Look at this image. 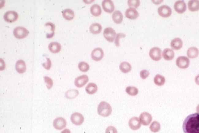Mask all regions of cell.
<instances>
[{"mask_svg": "<svg viewBox=\"0 0 199 133\" xmlns=\"http://www.w3.org/2000/svg\"><path fill=\"white\" fill-rule=\"evenodd\" d=\"M199 53V50L196 47H191L187 51V56L188 57L191 59H194L197 57Z\"/></svg>", "mask_w": 199, "mask_h": 133, "instance_id": "d4e9b609", "label": "cell"}, {"mask_svg": "<svg viewBox=\"0 0 199 133\" xmlns=\"http://www.w3.org/2000/svg\"><path fill=\"white\" fill-rule=\"evenodd\" d=\"M195 82L197 85H199V75H198L195 78Z\"/></svg>", "mask_w": 199, "mask_h": 133, "instance_id": "60d3db41", "label": "cell"}, {"mask_svg": "<svg viewBox=\"0 0 199 133\" xmlns=\"http://www.w3.org/2000/svg\"><path fill=\"white\" fill-rule=\"evenodd\" d=\"M182 45L183 42L182 40L178 37L173 39L170 42L171 49L174 50H179L181 49L182 48Z\"/></svg>", "mask_w": 199, "mask_h": 133, "instance_id": "ac0fdd59", "label": "cell"}, {"mask_svg": "<svg viewBox=\"0 0 199 133\" xmlns=\"http://www.w3.org/2000/svg\"><path fill=\"white\" fill-rule=\"evenodd\" d=\"M163 1H159V0H157L156 1H152V2L155 3V4L159 5V3H162Z\"/></svg>", "mask_w": 199, "mask_h": 133, "instance_id": "7bdbcfd3", "label": "cell"}, {"mask_svg": "<svg viewBox=\"0 0 199 133\" xmlns=\"http://www.w3.org/2000/svg\"><path fill=\"white\" fill-rule=\"evenodd\" d=\"M149 55L152 60L158 61L162 59V50L158 47H153L149 51Z\"/></svg>", "mask_w": 199, "mask_h": 133, "instance_id": "8992f818", "label": "cell"}, {"mask_svg": "<svg viewBox=\"0 0 199 133\" xmlns=\"http://www.w3.org/2000/svg\"><path fill=\"white\" fill-rule=\"evenodd\" d=\"M112 107L110 104L105 101H102L98 107V113L103 117H107L111 114Z\"/></svg>", "mask_w": 199, "mask_h": 133, "instance_id": "7a4b0ae2", "label": "cell"}, {"mask_svg": "<svg viewBox=\"0 0 199 133\" xmlns=\"http://www.w3.org/2000/svg\"><path fill=\"white\" fill-rule=\"evenodd\" d=\"M155 84L159 86L163 85L166 83V79L161 75L157 74L154 78Z\"/></svg>", "mask_w": 199, "mask_h": 133, "instance_id": "f546056e", "label": "cell"}, {"mask_svg": "<svg viewBox=\"0 0 199 133\" xmlns=\"http://www.w3.org/2000/svg\"><path fill=\"white\" fill-rule=\"evenodd\" d=\"M61 133H71V131L68 129H64V130H63Z\"/></svg>", "mask_w": 199, "mask_h": 133, "instance_id": "b9f144b4", "label": "cell"}, {"mask_svg": "<svg viewBox=\"0 0 199 133\" xmlns=\"http://www.w3.org/2000/svg\"><path fill=\"white\" fill-rule=\"evenodd\" d=\"M44 80L45 83H46V86L48 87V89L52 88L53 85V82L52 80V79L50 78V77H48V76H44Z\"/></svg>", "mask_w": 199, "mask_h": 133, "instance_id": "d590c367", "label": "cell"}, {"mask_svg": "<svg viewBox=\"0 0 199 133\" xmlns=\"http://www.w3.org/2000/svg\"><path fill=\"white\" fill-rule=\"evenodd\" d=\"M174 9L177 13L182 14L186 11L187 5L183 0L177 1L174 3Z\"/></svg>", "mask_w": 199, "mask_h": 133, "instance_id": "8fae6325", "label": "cell"}, {"mask_svg": "<svg viewBox=\"0 0 199 133\" xmlns=\"http://www.w3.org/2000/svg\"><path fill=\"white\" fill-rule=\"evenodd\" d=\"M102 30V27L100 24L98 23H95L91 24L90 27V31L93 34H99L101 32Z\"/></svg>", "mask_w": 199, "mask_h": 133, "instance_id": "cb8c5ba5", "label": "cell"}, {"mask_svg": "<svg viewBox=\"0 0 199 133\" xmlns=\"http://www.w3.org/2000/svg\"><path fill=\"white\" fill-rule=\"evenodd\" d=\"M71 120L74 125L79 126L84 122V118L83 115L78 112H75L71 115Z\"/></svg>", "mask_w": 199, "mask_h": 133, "instance_id": "9c48e42d", "label": "cell"}, {"mask_svg": "<svg viewBox=\"0 0 199 133\" xmlns=\"http://www.w3.org/2000/svg\"><path fill=\"white\" fill-rule=\"evenodd\" d=\"M139 14L134 8H129L125 11V16L130 19H136L138 18Z\"/></svg>", "mask_w": 199, "mask_h": 133, "instance_id": "2e32d148", "label": "cell"}, {"mask_svg": "<svg viewBox=\"0 0 199 133\" xmlns=\"http://www.w3.org/2000/svg\"><path fill=\"white\" fill-rule=\"evenodd\" d=\"M90 12L91 14L94 16H99L102 13V10L99 5L94 4L90 7Z\"/></svg>", "mask_w": 199, "mask_h": 133, "instance_id": "4316f807", "label": "cell"}, {"mask_svg": "<svg viewBox=\"0 0 199 133\" xmlns=\"http://www.w3.org/2000/svg\"><path fill=\"white\" fill-rule=\"evenodd\" d=\"M175 63L180 69H186L189 66V60L187 57H178L176 60Z\"/></svg>", "mask_w": 199, "mask_h": 133, "instance_id": "5b68a950", "label": "cell"}, {"mask_svg": "<svg viewBox=\"0 0 199 133\" xmlns=\"http://www.w3.org/2000/svg\"><path fill=\"white\" fill-rule=\"evenodd\" d=\"M112 19L115 23L120 24L123 21V16L121 12L119 10H116L113 12L112 14Z\"/></svg>", "mask_w": 199, "mask_h": 133, "instance_id": "7402d4cb", "label": "cell"}, {"mask_svg": "<svg viewBox=\"0 0 199 133\" xmlns=\"http://www.w3.org/2000/svg\"><path fill=\"white\" fill-rule=\"evenodd\" d=\"M46 60L47 61H46V63L42 64V65L45 69L46 70H49L52 67V62H51L50 59L48 57H46Z\"/></svg>", "mask_w": 199, "mask_h": 133, "instance_id": "f35d334b", "label": "cell"}, {"mask_svg": "<svg viewBox=\"0 0 199 133\" xmlns=\"http://www.w3.org/2000/svg\"><path fill=\"white\" fill-rule=\"evenodd\" d=\"M128 5L129 6L130 8H136L139 7L140 4L139 0H129L128 1Z\"/></svg>", "mask_w": 199, "mask_h": 133, "instance_id": "e575fe53", "label": "cell"}, {"mask_svg": "<svg viewBox=\"0 0 199 133\" xmlns=\"http://www.w3.org/2000/svg\"><path fill=\"white\" fill-rule=\"evenodd\" d=\"M160 124L157 121H154L152 123L151 126L149 127V129L152 133H157L160 131Z\"/></svg>", "mask_w": 199, "mask_h": 133, "instance_id": "1f68e13d", "label": "cell"}, {"mask_svg": "<svg viewBox=\"0 0 199 133\" xmlns=\"http://www.w3.org/2000/svg\"><path fill=\"white\" fill-rule=\"evenodd\" d=\"M15 68L18 73L20 74L24 73L26 69V65L24 61L22 60H18L16 63Z\"/></svg>", "mask_w": 199, "mask_h": 133, "instance_id": "ffe728a7", "label": "cell"}, {"mask_svg": "<svg viewBox=\"0 0 199 133\" xmlns=\"http://www.w3.org/2000/svg\"><path fill=\"white\" fill-rule=\"evenodd\" d=\"M98 90V86L94 83H90L86 87V91L88 94H93Z\"/></svg>", "mask_w": 199, "mask_h": 133, "instance_id": "83f0119b", "label": "cell"}, {"mask_svg": "<svg viewBox=\"0 0 199 133\" xmlns=\"http://www.w3.org/2000/svg\"><path fill=\"white\" fill-rule=\"evenodd\" d=\"M78 95V91L77 90H70L67 91L65 97L68 99H74Z\"/></svg>", "mask_w": 199, "mask_h": 133, "instance_id": "d6a6232c", "label": "cell"}, {"mask_svg": "<svg viewBox=\"0 0 199 133\" xmlns=\"http://www.w3.org/2000/svg\"><path fill=\"white\" fill-rule=\"evenodd\" d=\"M104 57V52L101 48H96L92 51L91 57L95 61H99L103 59Z\"/></svg>", "mask_w": 199, "mask_h": 133, "instance_id": "4fadbf2b", "label": "cell"}, {"mask_svg": "<svg viewBox=\"0 0 199 133\" xmlns=\"http://www.w3.org/2000/svg\"><path fill=\"white\" fill-rule=\"evenodd\" d=\"M149 75V72L147 70H143L140 72V76L142 79H145Z\"/></svg>", "mask_w": 199, "mask_h": 133, "instance_id": "74e56055", "label": "cell"}, {"mask_svg": "<svg viewBox=\"0 0 199 133\" xmlns=\"http://www.w3.org/2000/svg\"><path fill=\"white\" fill-rule=\"evenodd\" d=\"M129 126L132 130H137L141 127V123L139 118L133 116L130 119L129 123Z\"/></svg>", "mask_w": 199, "mask_h": 133, "instance_id": "9a60e30c", "label": "cell"}, {"mask_svg": "<svg viewBox=\"0 0 199 133\" xmlns=\"http://www.w3.org/2000/svg\"><path fill=\"white\" fill-rule=\"evenodd\" d=\"M182 129L184 133H199V114L188 115L184 120Z\"/></svg>", "mask_w": 199, "mask_h": 133, "instance_id": "6da1fadb", "label": "cell"}, {"mask_svg": "<svg viewBox=\"0 0 199 133\" xmlns=\"http://www.w3.org/2000/svg\"><path fill=\"white\" fill-rule=\"evenodd\" d=\"M53 127L56 130H61L62 129H64L67 125V122L66 119L63 118H57L54 119L53 123Z\"/></svg>", "mask_w": 199, "mask_h": 133, "instance_id": "5bb4252c", "label": "cell"}, {"mask_svg": "<svg viewBox=\"0 0 199 133\" xmlns=\"http://www.w3.org/2000/svg\"><path fill=\"white\" fill-rule=\"evenodd\" d=\"M106 133H118V132L116 127L111 126L106 129Z\"/></svg>", "mask_w": 199, "mask_h": 133, "instance_id": "ab89813d", "label": "cell"}, {"mask_svg": "<svg viewBox=\"0 0 199 133\" xmlns=\"http://www.w3.org/2000/svg\"><path fill=\"white\" fill-rule=\"evenodd\" d=\"M119 69L122 73H127L131 71L132 67L131 65L127 62H123L120 64Z\"/></svg>", "mask_w": 199, "mask_h": 133, "instance_id": "484cf974", "label": "cell"}, {"mask_svg": "<svg viewBox=\"0 0 199 133\" xmlns=\"http://www.w3.org/2000/svg\"><path fill=\"white\" fill-rule=\"evenodd\" d=\"M125 34L122 33H120L117 34L115 40V44L117 46H120V42H119V40L120 38H122V37H125Z\"/></svg>", "mask_w": 199, "mask_h": 133, "instance_id": "8d00e7d4", "label": "cell"}, {"mask_svg": "<svg viewBox=\"0 0 199 133\" xmlns=\"http://www.w3.org/2000/svg\"><path fill=\"white\" fill-rule=\"evenodd\" d=\"M139 119L142 125L147 126L150 125L152 120L151 115L147 112H144L141 113L139 116Z\"/></svg>", "mask_w": 199, "mask_h": 133, "instance_id": "52a82bcc", "label": "cell"}, {"mask_svg": "<svg viewBox=\"0 0 199 133\" xmlns=\"http://www.w3.org/2000/svg\"><path fill=\"white\" fill-rule=\"evenodd\" d=\"M29 31L26 28L23 27L19 26L16 27L13 30V34L16 38L22 39L28 35Z\"/></svg>", "mask_w": 199, "mask_h": 133, "instance_id": "3957f363", "label": "cell"}, {"mask_svg": "<svg viewBox=\"0 0 199 133\" xmlns=\"http://www.w3.org/2000/svg\"><path fill=\"white\" fill-rule=\"evenodd\" d=\"M18 18V13L13 11H9L5 13L4 15V19L8 22H14L16 21Z\"/></svg>", "mask_w": 199, "mask_h": 133, "instance_id": "30bf717a", "label": "cell"}, {"mask_svg": "<svg viewBox=\"0 0 199 133\" xmlns=\"http://www.w3.org/2000/svg\"><path fill=\"white\" fill-rule=\"evenodd\" d=\"M49 50L52 53H58L61 49L60 44L57 42H50L48 45Z\"/></svg>", "mask_w": 199, "mask_h": 133, "instance_id": "44dd1931", "label": "cell"}, {"mask_svg": "<svg viewBox=\"0 0 199 133\" xmlns=\"http://www.w3.org/2000/svg\"><path fill=\"white\" fill-rule=\"evenodd\" d=\"M158 13L162 17H170L172 13V10L170 7L167 5H163L158 8Z\"/></svg>", "mask_w": 199, "mask_h": 133, "instance_id": "ba28073f", "label": "cell"}, {"mask_svg": "<svg viewBox=\"0 0 199 133\" xmlns=\"http://www.w3.org/2000/svg\"><path fill=\"white\" fill-rule=\"evenodd\" d=\"M63 16L67 20H71L75 17V13L71 9H66L63 12Z\"/></svg>", "mask_w": 199, "mask_h": 133, "instance_id": "f1b7e54d", "label": "cell"}, {"mask_svg": "<svg viewBox=\"0 0 199 133\" xmlns=\"http://www.w3.org/2000/svg\"><path fill=\"white\" fill-rule=\"evenodd\" d=\"M103 35L107 41L109 42H113L115 39L116 33L113 28L111 27H107L104 30Z\"/></svg>", "mask_w": 199, "mask_h": 133, "instance_id": "277c9868", "label": "cell"}, {"mask_svg": "<svg viewBox=\"0 0 199 133\" xmlns=\"http://www.w3.org/2000/svg\"><path fill=\"white\" fill-rule=\"evenodd\" d=\"M78 69L82 72H86L90 69L89 65L85 62H81L78 65Z\"/></svg>", "mask_w": 199, "mask_h": 133, "instance_id": "836d02e7", "label": "cell"}, {"mask_svg": "<svg viewBox=\"0 0 199 133\" xmlns=\"http://www.w3.org/2000/svg\"><path fill=\"white\" fill-rule=\"evenodd\" d=\"M196 111L197 112V113L199 114V104H198V105H197V107Z\"/></svg>", "mask_w": 199, "mask_h": 133, "instance_id": "ee69618b", "label": "cell"}, {"mask_svg": "<svg viewBox=\"0 0 199 133\" xmlns=\"http://www.w3.org/2000/svg\"><path fill=\"white\" fill-rule=\"evenodd\" d=\"M126 92L128 95L134 96L137 95L138 93V89L136 87L134 86H128L126 87L125 90Z\"/></svg>", "mask_w": 199, "mask_h": 133, "instance_id": "4dcf8cb0", "label": "cell"}, {"mask_svg": "<svg viewBox=\"0 0 199 133\" xmlns=\"http://www.w3.org/2000/svg\"><path fill=\"white\" fill-rule=\"evenodd\" d=\"M162 56L166 60L170 61L174 59V53L173 49H166L162 53Z\"/></svg>", "mask_w": 199, "mask_h": 133, "instance_id": "d6986e66", "label": "cell"}, {"mask_svg": "<svg viewBox=\"0 0 199 133\" xmlns=\"http://www.w3.org/2000/svg\"><path fill=\"white\" fill-rule=\"evenodd\" d=\"M89 81V78L86 75H82V76L78 77L75 78V85L77 87H82L86 84Z\"/></svg>", "mask_w": 199, "mask_h": 133, "instance_id": "e0dca14e", "label": "cell"}, {"mask_svg": "<svg viewBox=\"0 0 199 133\" xmlns=\"http://www.w3.org/2000/svg\"><path fill=\"white\" fill-rule=\"evenodd\" d=\"M102 5L104 10L107 13H112L114 10V4L111 0H104L102 2Z\"/></svg>", "mask_w": 199, "mask_h": 133, "instance_id": "7c38bea8", "label": "cell"}, {"mask_svg": "<svg viewBox=\"0 0 199 133\" xmlns=\"http://www.w3.org/2000/svg\"><path fill=\"white\" fill-rule=\"evenodd\" d=\"M188 9L191 11L195 12L199 10V1L190 0L188 4Z\"/></svg>", "mask_w": 199, "mask_h": 133, "instance_id": "603a6c76", "label": "cell"}]
</instances>
